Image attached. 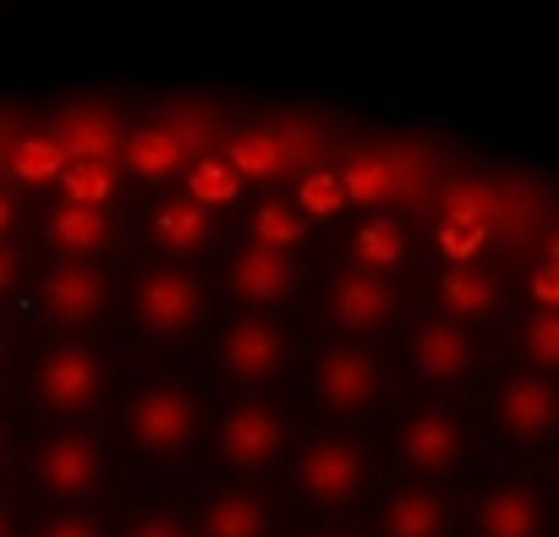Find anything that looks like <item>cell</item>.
I'll return each instance as SVG.
<instances>
[{
  "instance_id": "1",
  "label": "cell",
  "mask_w": 559,
  "mask_h": 537,
  "mask_svg": "<svg viewBox=\"0 0 559 537\" xmlns=\"http://www.w3.org/2000/svg\"><path fill=\"white\" fill-rule=\"evenodd\" d=\"M198 428H203V406H198V395H192L187 384H176V379L143 384V390L127 401V411H121L127 444H132L138 455H148V461L181 455V450L198 439Z\"/></svg>"
},
{
  "instance_id": "2",
  "label": "cell",
  "mask_w": 559,
  "mask_h": 537,
  "mask_svg": "<svg viewBox=\"0 0 559 537\" xmlns=\"http://www.w3.org/2000/svg\"><path fill=\"white\" fill-rule=\"evenodd\" d=\"M28 477L39 493L61 499V504H83L99 493L105 482V450L94 433L83 428H61V433H45L28 455Z\"/></svg>"
},
{
  "instance_id": "3",
  "label": "cell",
  "mask_w": 559,
  "mask_h": 537,
  "mask_svg": "<svg viewBox=\"0 0 559 537\" xmlns=\"http://www.w3.org/2000/svg\"><path fill=\"white\" fill-rule=\"evenodd\" d=\"M110 384V368L99 357V346L88 341H67L56 351L39 357L34 368V406L50 417H83Z\"/></svg>"
},
{
  "instance_id": "4",
  "label": "cell",
  "mask_w": 559,
  "mask_h": 537,
  "mask_svg": "<svg viewBox=\"0 0 559 537\" xmlns=\"http://www.w3.org/2000/svg\"><path fill=\"white\" fill-rule=\"evenodd\" d=\"M132 319L148 341L170 346L181 335L198 330L203 319V286L187 275V268L176 263H148L143 275H138V291H132Z\"/></svg>"
},
{
  "instance_id": "5",
  "label": "cell",
  "mask_w": 559,
  "mask_h": 537,
  "mask_svg": "<svg viewBox=\"0 0 559 537\" xmlns=\"http://www.w3.org/2000/svg\"><path fill=\"white\" fill-rule=\"evenodd\" d=\"M368 482V455L357 439H341V433H319L302 444L297 455V493L313 504V510H346Z\"/></svg>"
},
{
  "instance_id": "6",
  "label": "cell",
  "mask_w": 559,
  "mask_h": 537,
  "mask_svg": "<svg viewBox=\"0 0 559 537\" xmlns=\"http://www.w3.org/2000/svg\"><path fill=\"white\" fill-rule=\"evenodd\" d=\"M313 395H319V406H324L330 417H362V411H373V401L384 395V373H379V362H373L368 346L341 341V346H324V351H319Z\"/></svg>"
},
{
  "instance_id": "7",
  "label": "cell",
  "mask_w": 559,
  "mask_h": 537,
  "mask_svg": "<svg viewBox=\"0 0 559 537\" xmlns=\"http://www.w3.org/2000/svg\"><path fill=\"white\" fill-rule=\"evenodd\" d=\"M493 417H499L510 444H521V450L548 444L559 433V384H554V373H543V368L510 373L493 395Z\"/></svg>"
},
{
  "instance_id": "8",
  "label": "cell",
  "mask_w": 559,
  "mask_h": 537,
  "mask_svg": "<svg viewBox=\"0 0 559 537\" xmlns=\"http://www.w3.org/2000/svg\"><path fill=\"white\" fill-rule=\"evenodd\" d=\"M286 330H280L263 308L258 313H241V319H230L225 330H219V341H214V357H219V368L236 379V384H269V379H280V368H286Z\"/></svg>"
},
{
  "instance_id": "9",
  "label": "cell",
  "mask_w": 559,
  "mask_h": 537,
  "mask_svg": "<svg viewBox=\"0 0 559 537\" xmlns=\"http://www.w3.org/2000/svg\"><path fill=\"white\" fill-rule=\"evenodd\" d=\"M214 450L230 472L252 477V472L274 466V455L286 450V422H280V411L263 406V401H236L214 428Z\"/></svg>"
},
{
  "instance_id": "10",
  "label": "cell",
  "mask_w": 559,
  "mask_h": 537,
  "mask_svg": "<svg viewBox=\"0 0 559 537\" xmlns=\"http://www.w3.org/2000/svg\"><path fill=\"white\" fill-rule=\"evenodd\" d=\"M412 362L428 384L439 390H455L477 373V341L466 330V319H450V313H433L412 330Z\"/></svg>"
},
{
  "instance_id": "11",
  "label": "cell",
  "mask_w": 559,
  "mask_h": 537,
  "mask_svg": "<svg viewBox=\"0 0 559 537\" xmlns=\"http://www.w3.org/2000/svg\"><path fill=\"white\" fill-rule=\"evenodd\" d=\"M401 461L417 477H450L466 461V428L450 406H417L401 428Z\"/></svg>"
},
{
  "instance_id": "12",
  "label": "cell",
  "mask_w": 559,
  "mask_h": 537,
  "mask_svg": "<svg viewBox=\"0 0 559 537\" xmlns=\"http://www.w3.org/2000/svg\"><path fill=\"white\" fill-rule=\"evenodd\" d=\"M105 302H110V286H105V275H99L88 258L56 263L50 275H45V286H39V313L56 330H88L105 313Z\"/></svg>"
},
{
  "instance_id": "13",
  "label": "cell",
  "mask_w": 559,
  "mask_h": 537,
  "mask_svg": "<svg viewBox=\"0 0 559 537\" xmlns=\"http://www.w3.org/2000/svg\"><path fill=\"white\" fill-rule=\"evenodd\" d=\"M330 319L346 335H379L395 319V286L368 263H346L330 281Z\"/></svg>"
},
{
  "instance_id": "14",
  "label": "cell",
  "mask_w": 559,
  "mask_h": 537,
  "mask_svg": "<svg viewBox=\"0 0 559 537\" xmlns=\"http://www.w3.org/2000/svg\"><path fill=\"white\" fill-rule=\"evenodd\" d=\"M472 537H548V510L532 482H493L472 504Z\"/></svg>"
},
{
  "instance_id": "15",
  "label": "cell",
  "mask_w": 559,
  "mask_h": 537,
  "mask_svg": "<svg viewBox=\"0 0 559 537\" xmlns=\"http://www.w3.org/2000/svg\"><path fill=\"white\" fill-rule=\"evenodd\" d=\"M230 286H236V297L252 302V308H280V302L302 286V268H297L292 247L252 241V247L236 252V263H230Z\"/></svg>"
},
{
  "instance_id": "16",
  "label": "cell",
  "mask_w": 559,
  "mask_h": 537,
  "mask_svg": "<svg viewBox=\"0 0 559 537\" xmlns=\"http://www.w3.org/2000/svg\"><path fill=\"white\" fill-rule=\"evenodd\" d=\"M384 537H444L450 532V504L433 482H395L384 499Z\"/></svg>"
},
{
  "instance_id": "17",
  "label": "cell",
  "mask_w": 559,
  "mask_h": 537,
  "mask_svg": "<svg viewBox=\"0 0 559 537\" xmlns=\"http://www.w3.org/2000/svg\"><path fill=\"white\" fill-rule=\"evenodd\" d=\"M203 537H269V526H274V504H269V493H258V488H219V493H209L203 499Z\"/></svg>"
},
{
  "instance_id": "18",
  "label": "cell",
  "mask_w": 559,
  "mask_h": 537,
  "mask_svg": "<svg viewBox=\"0 0 559 537\" xmlns=\"http://www.w3.org/2000/svg\"><path fill=\"white\" fill-rule=\"evenodd\" d=\"M433 302H439V313L472 324V319H488V313H493L499 286L483 275V268H472V263H450L444 275L433 281Z\"/></svg>"
},
{
  "instance_id": "19",
  "label": "cell",
  "mask_w": 559,
  "mask_h": 537,
  "mask_svg": "<svg viewBox=\"0 0 559 537\" xmlns=\"http://www.w3.org/2000/svg\"><path fill=\"white\" fill-rule=\"evenodd\" d=\"M154 241L165 252H198L209 241V203H198L192 192L187 198H170L154 208Z\"/></svg>"
},
{
  "instance_id": "20",
  "label": "cell",
  "mask_w": 559,
  "mask_h": 537,
  "mask_svg": "<svg viewBox=\"0 0 559 537\" xmlns=\"http://www.w3.org/2000/svg\"><path fill=\"white\" fill-rule=\"evenodd\" d=\"M50 241L61 247V252H99L105 241H110V219H105V203H78V198H67V208H56V219H50Z\"/></svg>"
},
{
  "instance_id": "21",
  "label": "cell",
  "mask_w": 559,
  "mask_h": 537,
  "mask_svg": "<svg viewBox=\"0 0 559 537\" xmlns=\"http://www.w3.org/2000/svg\"><path fill=\"white\" fill-rule=\"evenodd\" d=\"M352 263H368L379 268V275H390V268L406 263V230L390 219V214H373L352 230Z\"/></svg>"
},
{
  "instance_id": "22",
  "label": "cell",
  "mask_w": 559,
  "mask_h": 537,
  "mask_svg": "<svg viewBox=\"0 0 559 537\" xmlns=\"http://www.w3.org/2000/svg\"><path fill=\"white\" fill-rule=\"evenodd\" d=\"M346 192H352V203H362V208H373V203H390L395 198V187H401V170H395V159L390 154H357V159H346Z\"/></svg>"
},
{
  "instance_id": "23",
  "label": "cell",
  "mask_w": 559,
  "mask_h": 537,
  "mask_svg": "<svg viewBox=\"0 0 559 537\" xmlns=\"http://www.w3.org/2000/svg\"><path fill=\"white\" fill-rule=\"evenodd\" d=\"M181 154H187V143H181L176 127H143V132H132V143H127V165H132L138 176H170V170L181 165Z\"/></svg>"
},
{
  "instance_id": "24",
  "label": "cell",
  "mask_w": 559,
  "mask_h": 537,
  "mask_svg": "<svg viewBox=\"0 0 559 537\" xmlns=\"http://www.w3.org/2000/svg\"><path fill=\"white\" fill-rule=\"evenodd\" d=\"M67 165H72V154L61 148V138H23V143L12 148V159H7L12 181H23V187H39V181L61 176Z\"/></svg>"
},
{
  "instance_id": "25",
  "label": "cell",
  "mask_w": 559,
  "mask_h": 537,
  "mask_svg": "<svg viewBox=\"0 0 559 537\" xmlns=\"http://www.w3.org/2000/svg\"><path fill=\"white\" fill-rule=\"evenodd\" d=\"M61 148L72 154V159H110L116 154V121L110 116H99V110H88V116H72V121H61Z\"/></svg>"
},
{
  "instance_id": "26",
  "label": "cell",
  "mask_w": 559,
  "mask_h": 537,
  "mask_svg": "<svg viewBox=\"0 0 559 537\" xmlns=\"http://www.w3.org/2000/svg\"><path fill=\"white\" fill-rule=\"evenodd\" d=\"M521 357L543 373H559V308H532L521 319Z\"/></svg>"
},
{
  "instance_id": "27",
  "label": "cell",
  "mask_w": 559,
  "mask_h": 537,
  "mask_svg": "<svg viewBox=\"0 0 559 537\" xmlns=\"http://www.w3.org/2000/svg\"><path fill=\"white\" fill-rule=\"evenodd\" d=\"M225 159L241 170V176H274L280 165H286V148H280V138H263V132H241Z\"/></svg>"
},
{
  "instance_id": "28",
  "label": "cell",
  "mask_w": 559,
  "mask_h": 537,
  "mask_svg": "<svg viewBox=\"0 0 559 537\" xmlns=\"http://www.w3.org/2000/svg\"><path fill=\"white\" fill-rule=\"evenodd\" d=\"M433 241H439V252L450 258V263H472L483 247H488V219H439V230H433Z\"/></svg>"
},
{
  "instance_id": "29",
  "label": "cell",
  "mask_w": 559,
  "mask_h": 537,
  "mask_svg": "<svg viewBox=\"0 0 559 537\" xmlns=\"http://www.w3.org/2000/svg\"><path fill=\"white\" fill-rule=\"evenodd\" d=\"M61 187H67V198H78V203H105L110 187H116L110 159H72V165L61 170Z\"/></svg>"
},
{
  "instance_id": "30",
  "label": "cell",
  "mask_w": 559,
  "mask_h": 537,
  "mask_svg": "<svg viewBox=\"0 0 559 537\" xmlns=\"http://www.w3.org/2000/svg\"><path fill=\"white\" fill-rule=\"evenodd\" d=\"M308 236V219L292 214L286 203H263L252 214V241H269V247H297Z\"/></svg>"
},
{
  "instance_id": "31",
  "label": "cell",
  "mask_w": 559,
  "mask_h": 537,
  "mask_svg": "<svg viewBox=\"0 0 559 537\" xmlns=\"http://www.w3.org/2000/svg\"><path fill=\"white\" fill-rule=\"evenodd\" d=\"M236 176L241 170L230 159H203V165H192V181L187 187H192L198 203H230L236 198Z\"/></svg>"
},
{
  "instance_id": "32",
  "label": "cell",
  "mask_w": 559,
  "mask_h": 537,
  "mask_svg": "<svg viewBox=\"0 0 559 537\" xmlns=\"http://www.w3.org/2000/svg\"><path fill=\"white\" fill-rule=\"evenodd\" d=\"M439 208H444L450 219H488V214H493V192H488L483 181H455V187L439 192Z\"/></svg>"
},
{
  "instance_id": "33",
  "label": "cell",
  "mask_w": 559,
  "mask_h": 537,
  "mask_svg": "<svg viewBox=\"0 0 559 537\" xmlns=\"http://www.w3.org/2000/svg\"><path fill=\"white\" fill-rule=\"evenodd\" d=\"M346 198H352V192H346V176H341V170H313V176L302 181V208L319 214V219L335 214Z\"/></svg>"
},
{
  "instance_id": "34",
  "label": "cell",
  "mask_w": 559,
  "mask_h": 537,
  "mask_svg": "<svg viewBox=\"0 0 559 537\" xmlns=\"http://www.w3.org/2000/svg\"><path fill=\"white\" fill-rule=\"evenodd\" d=\"M127 537H192V526L181 521V510H176V504H148V510H138V515H132Z\"/></svg>"
},
{
  "instance_id": "35",
  "label": "cell",
  "mask_w": 559,
  "mask_h": 537,
  "mask_svg": "<svg viewBox=\"0 0 559 537\" xmlns=\"http://www.w3.org/2000/svg\"><path fill=\"white\" fill-rule=\"evenodd\" d=\"M28 537H105V532H99V521H94V515H83V510H61V515L34 521V526H28Z\"/></svg>"
},
{
  "instance_id": "36",
  "label": "cell",
  "mask_w": 559,
  "mask_h": 537,
  "mask_svg": "<svg viewBox=\"0 0 559 537\" xmlns=\"http://www.w3.org/2000/svg\"><path fill=\"white\" fill-rule=\"evenodd\" d=\"M526 297L537 308H559V258H548V263L532 268V275H526Z\"/></svg>"
},
{
  "instance_id": "37",
  "label": "cell",
  "mask_w": 559,
  "mask_h": 537,
  "mask_svg": "<svg viewBox=\"0 0 559 537\" xmlns=\"http://www.w3.org/2000/svg\"><path fill=\"white\" fill-rule=\"evenodd\" d=\"M548 258H559V230H554V236H548Z\"/></svg>"
},
{
  "instance_id": "38",
  "label": "cell",
  "mask_w": 559,
  "mask_h": 537,
  "mask_svg": "<svg viewBox=\"0 0 559 537\" xmlns=\"http://www.w3.org/2000/svg\"><path fill=\"white\" fill-rule=\"evenodd\" d=\"M319 537H352V532H319Z\"/></svg>"
}]
</instances>
